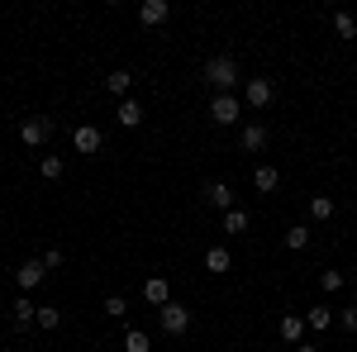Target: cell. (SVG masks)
<instances>
[{
    "label": "cell",
    "mask_w": 357,
    "mask_h": 352,
    "mask_svg": "<svg viewBox=\"0 0 357 352\" xmlns=\"http://www.w3.org/2000/svg\"><path fill=\"white\" fill-rule=\"evenodd\" d=\"M200 77H205V86H210V91H215V95H234V86L243 82V72H238V62H234V57H229V53L210 57V62H205V72H200Z\"/></svg>",
    "instance_id": "6da1fadb"
},
{
    "label": "cell",
    "mask_w": 357,
    "mask_h": 352,
    "mask_svg": "<svg viewBox=\"0 0 357 352\" xmlns=\"http://www.w3.org/2000/svg\"><path fill=\"white\" fill-rule=\"evenodd\" d=\"M48 138H53V114H29L20 124V143L24 148H43Z\"/></svg>",
    "instance_id": "7a4b0ae2"
},
{
    "label": "cell",
    "mask_w": 357,
    "mask_h": 352,
    "mask_svg": "<svg viewBox=\"0 0 357 352\" xmlns=\"http://www.w3.org/2000/svg\"><path fill=\"white\" fill-rule=\"evenodd\" d=\"M158 324H162V333L181 338V333L191 328V309H186V305H176V300H167L162 309H158Z\"/></svg>",
    "instance_id": "3957f363"
},
{
    "label": "cell",
    "mask_w": 357,
    "mask_h": 352,
    "mask_svg": "<svg viewBox=\"0 0 357 352\" xmlns=\"http://www.w3.org/2000/svg\"><path fill=\"white\" fill-rule=\"evenodd\" d=\"M238 119H243V100H238V95H215V100H210V124L229 129V124H238Z\"/></svg>",
    "instance_id": "277c9868"
},
{
    "label": "cell",
    "mask_w": 357,
    "mask_h": 352,
    "mask_svg": "<svg viewBox=\"0 0 357 352\" xmlns=\"http://www.w3.org/2000/svg\"><path fill=\"white\" fill-rule=\"evenodd\" d=\"M276 100V86H272V77H248L243 82V105H252V109H267Z\"/></svg>",
    "instance_id": "5b68a950"
},
{
    "label": "cell",
    "mask_w": 357,
    "mask_h": 352,
    "mask_svg": "<svg viewBox=\"0 0 357 352\" xmlns=\"http://www.w3.org/2000/svg\"><path fill=\"white\" fill-rule=\"evenodd\" d=\"M43 276H48V267L33 257V262H20V267H15V286H20V291H33V286H43Z\"/></svg>",
    "instance_id": "8992f818"
},
{
    "label": "cell",
    "mask_w": 357,
    "mask_h": 352,
    "mask_svg": "<svg viewBox=\"0 0 357 352\" xmlns=\"http://www.w3.org/2000/svg\"><path fill=\"white\" fill-rule=\"evenodd\" d=\"M72 143H77V153H100V143H105V134L96 129V124H77V134H72Z\"/></svg>",
    "instance_id": "52a82bcc"
},
{
    "label": "cell",
    "mask_w": 357,
    "mask_h": 352,
    "mask_svg": "<svg viewBox=\"0 0 357 352\" xmlns=\"http://www.w3.org/2000/svg\"><path fill=\"white\" fill-rule=\"evenodd\" d=\"M267 124H243V134H238V148H243V153H262V148H267Z\"/></svg>",
    "instance_id": "ba28073f"
},
{
    "label": "cell",
    "mask_w": 357,
    "mask_h": 352,
    "mask_svg": "<svg viewBox=\"0 0 357 352\" xmlns=\"http://www.w3.org/2000/svg\"><path fill=\"white\" fill-rule=\"evenodd\" d=\"M205 205H215V210H234V186H229V181H210V186H205Z\"/></svg>",
    "instance_id": "9c48e42d"
},
{
    "label": "cell",
    "mask_w": 357,
    "mask_h": 352,
    "mask_svg": "<svg viewBox=\"0 0 357 352\" xmlns=\"http://www.w3.org/2000/svg\"><path fill=\"white\" fill-rule=\"evenodd\" d=\"M33 319H38V305H33L29 296H20V300H15V309H10V324H15V328H33Z\"/></svg>",
    "instance_id": "30bf717a"
},
{
    "label": "cell",
    "mask_w": 357,
    "mask_h": 352,
    "mask_svg": "<svg viewBox=\"0 0 357 352\" xmlns=\"http://www.w3.org/2000/svg\"><path fill=\"white\" fill-rule=\"evenodd\" d=\"M167 15H172V5H167V0H143V5H138V20H143L148 29L167 24Z\"/></svg>",
    "instance_id": "8fae6325"
},
{
    "label": "cell",
    "mask_w": 357,
    "mask_h": 352,
    "mask_svg": "<svg viewBox=\"0 0 357 352\" xmlns=\"http://www.w3.org/2000/svg\"><path fill=\"white\" fill-rule=\"evenodd\" d=\"M105 91H110V95H119V100H129V91H134V72H129V67L110 72V77H105Z\"/></svg>",
    "instance_id": "7c38bea8"
},
{
    "label": "cell",
    "mask_w": 357,
    "mask_h": 352,
    "mask_svg": "<svg viewBox=\"0 0 357 352\" xmlns=\"http://www.w3.org/2000/svg\"><path fill=\"white\" fill-rule=\"evenodd\" d=\"M114 119H119L124 129H138V124H143V105H138L134 95H129V100H119V109H114Z\"/></svg>",
    "instance_id": "4fadbf2b"
},
{
    "label": "cell",
    "mask_w": 357,
    "mask_h": 352,
    "mask_svg": "<svg viewBox=\"0 0 357 352\" xmlns=\"http://www.w3.org/2000/svg\"><path fill=\"white\" fill-rule=\"evenodd\" d=\"M333 215H338L333 195H314V200H310V219H314V224H329Z\"/></svg>",
    "instance_id": "5bb4252c"
},
{
    "label": "cell",
    "mask_w": 357,
    "mask_h": 352,
    "mask_svg": "<svg viewBox=\"0 0 357 352\" xmlns=\"http://www.w3.org/2000/svg\"><path fill=\"white\" fill-rule=\"evenodd\" d=\"M229 267H234L229 247H205V271H215V276H224Z\"/></svg>",
    "instance_id": "9a60e30c"
},
{
    "label": "cell",
    "mask_w": 357,
    "mask_h": 352,
    "mask_svg": "<svg viewBox=\"0 0 357 352\" xmlns=\"http://www.w3.org/2000/svg\"><path fill=\"white\" fill-rule=\"evenodd\" d=\"M143 300H148V305H158V309L172 300V296H167V281H162V276H148V281H143Z\"/></svg>",
    "instance_id": "2e32d148"
},
{
    "label": "cell",
    "mask_w": 357,
    "mask_h": 352,
    "mask_svg": "<svg viewBox=\"0 0 357 352\" xmlns=\"http://www.w3.org/2000/svg\"><path fill=\"white\" fill-rule=\"evenodd\" d=\"M252 186H257V190H276V186H281V171L262 162L257 171H252Z\"/></svg>",
    "instance_id": "e0dca14e"
},
{
    "label": "cell",
    "mask_w": 357,
    "mask_h": 352,
    "mask_svg": "<svg viewBox=\"0 0 357 352\" xmlns=\"http://www.w3.org/2000/svg\"><path fill=\"white\" fill-rule=\"evenodd\" d=\"M305 324L314 328V333H324V328L333 324V309H329V305H314V309H310V314H305Z\"/></svg>",
    "instance_id": "ac0fdd59"
},
{
    "label": "cell",
    "mask_w": 357,
    "mask_h": 352,
    "mask_svg": "<svg viewBox=\"0 0 357 352\" xmlns=\"http://www.w3.org/2000/svg\"><path fill=\"white\" fill-rule=\"evenodd\" d=\"M319 291H324V296H338V291H343V271L324 267V271H319Z\"/></svg>",
    "instance_id": "d6986e66"
},
{
    "label": "cell",
    "mask_w": 357,
    "mask_h": 352,
    "mask_svg": "<svg viewBox=\"0 0 357 352\" xmlns=\"http://www.w3.org/2000/svg\"><path fill=\"white\" fill-rule=\"evenodd\" d=\"M281 338H286V343H301V338H305V319H296V314H281Z\"/></svg>",
    "instance_id": "ffe728a7"
},
{
    "label": "cell",
    "mask_w": 357,
    "mask_h": 352,
    "mask_svg": "<svg viewBox=\"0 0 357 352\" xmlns=\"http://www.w3.org/2000/svg\"><path fill=\"white\" fill-rule=\"evenodd\" d=\"M224 234H248V210H224Z\"/></svg>",
    "instance_id": "44dd1931"
},
{
    "label": "cell",
    "mask_w": 357,
    "mask_h": 352,
    "mask_svg": "<svg viewBox=\"0 0 357 352\" xmlns=\"http://www.w3.org/2000/svg\"><path fill=\"white\" fill-rule=\"evenodd\" d=\"M38 171H43V181H62V171H67V162H62L57 153H48V158L38 162Z\"/></svg>",
    "instance_id": "7402d4cb"
},
{
    "label": "cell",
    "mask_w": 357,
    "mask_h": 352,
    "mask_svg": "<svg viewBox=\"0 0 357 352\" xmlns=\"http://www.w3.org/2000/svg\"><path fill=\"white\" fill-rule=\"evenodd\" d=\"M333 29H338V38H357V20L348 10H333Z\"/></svg>",
    "instance_id": "603a6c76"
},
{
    "label": "cell",
    "mask_w": 357,
    "mask_h": 352,
    "mask_svg": "<svg viewBox=\"0 0 357 352\" xmlns=\"http://www.w3.org/2000/svg\"><path fill=\"white\" fill-rule=\"evenodd\" d=\"M305 243H310V224H291V229H286V247H291V252H301Z\"/></svg>",
    "instance_id": "cb8c5ba5"
},
{
    "label": "cell",
    "mask_w": 357,
    "mask_h": 352,
    "mask_svg": "<svg viewBox=\"0 0 357 352\" xmlns=\"http://www.w3.org/2000/svg\"><path fill=\"white\" fill-rule=\"evenodd\" d=\"M33 324H38V328H48V333H53V328L62 324V309H57V305H38V319H33Z\"/></svg>",
    "instance_id": "d4e9b609"
},
{
    "label": "cell",
    "mask_w": 357,
    "mask_h": 352,
    "mask_svg": "<svg viewBox=\"0 0 357 352\" xmlns=\"http://www.w3.org/2000/svg\"><path fill=\"white\" fill-rule=\"evenodd\" d=\"M124 352H153L148 333H143V328H129V333H124Z\"/></svg>",
    "instance_id": "484cf974"
},
{
    "label": "cell",
    "mask_w": 357,
    "mask_h": 352,
    "mask_svg": "<svg viewBox=\"0 0 357 352\" xmlns=\"http://www.w3.org/2000/svg\"><path fill=\"white\" fill-rule=\"evenodd\" d=\"M105 314H110V319H124V314H129V300H124V296H110V300H105Z\"/></svg>",
    "instance_id": "4316f807"
},
{
    "label": "cell",
    "mask_w": 357,
    "mask_h": 352,
    "mask_svg": "<svg viewBox=\"0 0 357 352\" xmlns=\"http://www.w3.org/2000/svg\"><path fill=\"white\" fill-rule=\"evenodd\" d=\"M38 262H43V267H48V271H57V267H62V262H67V252H62V247H48V252H43Z\"/></svg>",
    "instance_id": "83f0119b"
},
{
    "label": "cell",
    "mask_w": 357,
    "mask_h": 352,
    "mask_svg": "<svg viewBox=\"0 0 357 352\" xmlns=\"http://www.w3.org/2000/svg\"><path fill=\"white\" fill-rule=\"evenodd\" d=\"M338 324L348 328V333H357V305H343V309H338Z\"/></svg>",
    "instance_id": "f1b7e54d"
},
{
    "label": "cell",
    "mask_w": 357,
    "mask_h": 352,
    "mask_svg": "<svg viewBox=\"0 0 357 352\" xmlns=\"http://www.w3.org/2000/svg\"><path fill=\"white\" fill-rule=\"evenodd\" d=\"M296 352H319V348H314V343H296Z\"/></svg>",
    "instance_id": "f546056e"
},
{
    "label": "cell",
    "mask_w": 357,
    "mask_h": 352,
    "mask_svg": "<svg viewBox=\"0 0 357 352\" xmlns=\"http://www.w3.org/2000/svg\"><path fill=\"white\" fill-rule=\"evenodd\" d=\"M353 291H357V276H353Z\"/></svg>",
    "instance_id": "4dcf8cb0"
}]
</instances>
